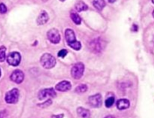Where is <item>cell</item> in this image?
<instances>
[{"label":"cell","instance_id":"obj_1","mask_svg":"<svg viewBox=\"0 0 154 118\" xmlns=\"http://www.w3.org/2000/svg\"><path fill=\"white\" fill-rule=\"evenodd\" d=\"M65 38L68 45L75 51H79L81 48V42L76 40L75 34L72 29H66L65 31Z\"/></svg>","mask_w":154,"mask_h":118},{"label":"cell","instance_id":"obj_2","mask_svg":"<svg viewBox=\"0 0 154 118\" xmlns=\"http://www.w3.org/2000/svg\"><path fill=\"white\" fill-rule=\"evenodd\" d=\"M40 62L42 66L45 69H50L54 67L56 65V59L50 54H44L40 59Z\"/></svg>","mask_w":154,"mask_h":118},{"label":"cell","instance_id":"obj_3","mask_svg":"<svg viewBox=\"0 0 154 118\" xmlns=\"http://www.w3.org/2000/svg\"><path fill=\"white\" fill-rule=\"evenodd\" d=\"M19 96V90L17 88H14L6 93L5 99L8 104H15L18 102Z\"/></svg>","mask_w":154,"mask_h":118},{"label":"cell","instance_id":"obj_4","mask_svg":"<svg viewBox=\"0 0 154 118\" xmlns=\"http://www.w3.org/2000/svg\"><path fill=\"white\" fill-rule=\"evenodd\" d=\"M84 65L82 63H77L71 70V75L75 79H80L84 75Z\"/></svg>","mask_w":154,"mask_h":118},{"label":"cell","instance_id":"obj_5","mask_svg":"<svg viewBox=\"0 0 154 118\" xmlns=\"http://www.w3.org/2000/svg\"><path fill=\"white\" fill-rule=\"evenodd\" d=\"M47 37H48V40L53 44L60 43V40H61V36H60V32H59L58 30L55 28L51 29L47 33Z\"/></svg>","mask_w":154,"mask_h":118},{"label":"cell","instance_id":"obj_6","mask_svg":"<svg viewBox=\"0 0 154 118\" xmlns=\"http://www.w3.org/2000/svg\"><path fill=\"white\" fill-rule=\"evenodd\" d=\"M21 61V56L18 52H11L8 55L7 62L12 66H17Z\"/></svg>","mask_w":154,"mask_h":118},{"label":"cell","instance_id":"obj_7","mask_svg":"<svg viewBox=\"0 0 154 118\" xmlns=\"http://www.w3.org/2000/svg\"><path fill=\"white\" fill-rule=\"evenodd\" d=\"M88 102L90 106L93 108H100L102 103V96L99 93H97V94L90 96L88 99Z\"/></svg>","mask_w":154,"mask_h":118},{"label":"cell","instance_id":"obj_8","mask_svg":"<svg viewBox=\"0 0 154 118\" xmlns=\"http://www.w3.org/2000/svg\"><path fill=\"white\" fill-rule=\"evenodd\" d=\"M90 48L91 51L94 53H99L104 48L103 42L99 39H95L90 44Z\"/></svg>","mask_w":154,"mask_h":118},{"label":"cell","instance_id":"obj_9","mask_svg":"<svg viewBox=\"0 0 154 118\" xmlns=\"http://www.w3.org/2000/svg\"><path fill=\"white\" fill-rule=\"evenodd\" d=\"M57 94H56L55 90L53 88H48L44 89V90H41L38 93V99L42 100L44 99H46L47 97H56Z\"/></svg>","mask_w":154,"mask_h":118},{"label":"cell","instance_id":"obj_10","mask_svg":"<svg viewBox=\"0 0 154 118\" xmlns=\"http://www.w3.org/2000/svg\"><path fill=\"white\" fill-rule=\"evenodd\" d=\"M11 80L16 84H21L24 79V74L20 70H15L10 76Z\"/></svg>","mask_w":154,"mask_h":118},{"label":"cell","instance_id":"obj_11","mask_svg":"<svg viewBox=\"0 0 154 118\" xmlns=\"http://www.w3.org/2000/svg\"><path fill=\"white\" fill-rule=\"evenodd\" d=\"M72 88V84L68 81H63L56 85V90L60 92L69 91Z\"/></svg>","mask_w":154,"mask_h":118},{"label":"cell","instance_id":"obj_12","mask_svg":"<svg viewBox=\"0 0 154 118\" xmlns=\"http://www.w3.org/2000/svg\"><path fill=\"white\" fill-rule=\"evenodd\" d=\"M49 20V15L45 11H42L37 18L38 25H44Z\"/></svg>","mask_w":154,"mask_h":118},{"label":"cell","instance_id":"obj_13","mask_svg":"<svg viewBox=\"0 0 154 118\" xmlns=\"http://www.w3.org/2000/svg\"><path fill=\"white\" fill-rule=\"evenodd\" d=\"M130 106V102L126 99H121L117 101V108L119 110H125L127 109Z\"/></svg>","mask_w":154,"mask_h":118},{"label":"cell","instance_id":"obj_14","mask_svg":"<svg viewBox=\"0 0 154 118\" xmlns=\"http://www.w3.org/2000/svg\"><path fill=\"white\" fill-rule=\"evenodd\" d=\"M77 113L81 118H90V111L84 108H81V107L78 108L77 109Z\"/></svg>","mask_w":154,"mask_h":118},{"label":"cell","instance_id":"obj_15","mask_svg":"<svg viewBox=\"0 0 154 118\" xmlns=\"http://www.w3.org/2000/svg\"><path fill=\"white\" fill-rule=\"evenodd\" d=\"M75 8L76 9L77 11L81 12L84 11H87L88 9V6L83 1H78L75 3Z\"/></svg>","mask_w":154,"mask_h":118},{"label":"cell","instance_id":"obj_16","mask_svg":"<svg viewBox=\"0 0 154 118\" xmlns=\"http://www.w3.org/2000/svg\"><path fill=\"white\" fill-rule=\"evenodd\" d=\"M93 5L99 11H102L106 5L105 0H93Z\"/></svg>","mask_w":154,"mask_h":118},{"label":"cell","instance_id":"obj_17","mask_svg":"<svg viewBox=\"0 0 154 118\" xmlns=\"http://www.w3.org/2000/svg\"><path fill=\"white\" fill-rule=\"evenodd\" d=\"M70 17H71V18H72V21H73L75 24H77V25H80V24L81 23V17H80L77 13L72 12V13H71Z\"/></svg>","mask_w":154,"mask_h":118},{"label":"cell","instance_id":"obj_18","mask_svg":"<svg viewBox=\"0 0 154 118\" xmlns=\"http://www.w3.org/2000/svg\"><path fill=\"white\" fill-rule=\"evenodd\" d=\"M6 58V48L5 46L0 47V63H2Z\"/></svg>","mask_w":154,"mask_h":118},{"label":"cell","instance_id":"obj_19","mask_svg":"<svg viewBox=\"0 0 154 118\" xmlns=\"http://www.w3.org/2000/svg\"><path fill=\"white\" fill-rule=\"evenodd\" d=\"M87 90V86L86 84H80L75 88V92L78 93H84Z\"/></svg>","mask_w":154,"mask_h":118},{"label":"cell","instance_id":"obj_20","mask_svg":"<svg viewBox=\"0 0 154 118\" xmlns=\"http://www.w3.org/2000/svg\"><path fill=\"white\" fill-rule=\"evenodd\" d=\"M114 101H115V99H114V96H111V97L108 98V99L105 100V106L107 108H111V107L113 106L114 103Z\"/></svg>","mask_w":154,"mask_h":118},{"label":"cell","instance_id":"obj_21","mask_svg":"<svg viewBox=\"0 0 154 118\" xmlns=\"http://www.w3.org/2000/svg\"><path fill=\"white\" fill-rule=\"evenodd\" d=\"M51 104H52V100H51V99H48V100H47L46 102H44V103L38 104V106L41 107V108H46V107L50 106Z\"/></svg>","mask_w":154,"mask_h":118},{"label":"cell","instance_id":"obj_22","mask_svg":"<svg viewBox=\"0 0 154 118\" xmlns=\"http://www.w3.org/2000/svg\"><path fill=\"white\" fill-rule=\"evenodd\" d=\"M68 54V51L66 49H62L61 51H60L58 52V54H57V55H58L59 57H61V58H64L65 57H66V55H67Z\"/></svg>","mask_w":154,"mask_h":118},{"label":"cell","instance_id":"obj_23","mask_svg":"<svg viewBox=\"0 0 154 118\" xmlns=\"http://www.w3.org/2000/svg\"><path fill=\"white\" fill-rule=\"evenodd\" d=\"M7 12V7L5 6V5L1 3L0 4V13L1 14H5Z\"/></svg>","mask_w":154,"mask_h":118},{"label":"cell","instance_id":"obj_24","mask_svg":"<svg viewBox=\"0 0 154 118\" xmlns=\"http://www.w3.org/2000/svg\"><path fill=\"white\" fill-rule=\"evenodd\" d=\"M8 113L5 110H3L0 112V118H7Z\"/></svg>","mask_w":154,"mask_h":118},{"label":"cell","instance_id":"obj_25","mask_svg":"<svg viewBox=\"0 0 154 118\" xmlns=\"http://www.w3.org/2000/svg\"><path fill=\"white\" fill-rule=\"evenodd\" d=\"M63 114H57V115H53L51 118H63Z\"/></svg>","mask_w":154,"mask_h":118},{"label":"cell","instance_id":"obj_26","mask_svg":"<svg viewBox=\"0 0 154 118\" xmlns=\"http://www.w3.org/2000/svg\"><path fill=\"white\" fill-rule=\"evenodd\" d=\"M132 30H133V31H135V32H136V31H138V26H136V25H135V24H134L133 25V27H132Z\"/></svg>","mask_w":154,"mask_h":118},{"label":"cell","instance_id":"obj_27","mask_svg":"<svg viewBox=\"0 0 154 118\" xmlns=\"http://www.w3.org/2000/svg\"><path fill=\"white\" fill-rule=\"evenodd\" d=\"M105 118H116V117L113 115H108V116H107V117H105Z\"/></svg>","mask_w":154,"mask_h":118},{"label":"cell","instance_id":"obj_28","mask_svg":"<svg viewBox=\"0 0 154 118\" xmlns=\"http://www.w3.org/2000/svg\"><path fill=\"white\" fill-rule=\"evenodd\" d=\"M108 2H110V3H114V2H115L116 0H108Z\"/></svg>","mask_w":154,"mask_h":118},{"label":"cell","instance_id":"obj_29","mask_svg":"<svg viewBox=\"0 0 154 118\" xmlns=\"http://www.w3.org/2000/svg\"><path fill=\"white\" fill-rule=\"evenodd\" d=\"M153 14V17H154V10H153V14Z\"/></svg>","mask_w":154,"mask_h":118},{"label":"cell","instance_id":"obj_30","mask_svg":"<svg viewBox=\"0 0 154 118\" xmlns=\"http://www.w3.org/2000/svg\"><path fill=\"white\" fill-rule=\"evenodd\" d=\"M60 1H61V2H64L65 0H60Z\"/></svg>","mask_w":154,"mask_h":118},{"label":"cell","instance_id":"obj_31","mask_svg":"<svg viewBox=\"0 0 154 118\" xmlns=\"http://www.w3.org/2000/svg\"><path fill=\"white\" fill-rule=\"evenodd\" d=\"M152 2H153V4H154V0H152Z\"/></svg>","mask_w":154,"mask_h":118},{"label":"cell","instance_id":"obj_32","mask_svg":"<svg viewBox=\"0 0 154 118\" xmlns=\"http://www.w3.org/2000/svg\"><path fill=\"white\" fill-rule=\"evenodd\" d=\"M0 76H1V70H0Z\"/></svg>","mask_w":154,"mask_h":118}]
</instances>
